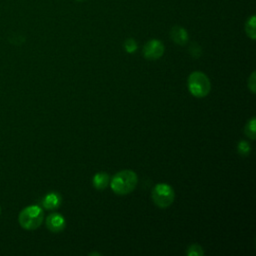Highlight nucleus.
Returning <instances> with one entry per match:
<instances>
[{"mask_svg": "<svg viewBox=\"0 0 256 256\" xmlns=\"http://www.w3.org/2000/svg\"><path fill=\"white\" fill-rule=\"evenodd\" d=\"M138 182L137 175L131 170H122L116 173L111 182V189L118 195H126L131 193Z\"/></svg>", "mask_w": 256, "mask_h": 256, "instance_id": "obj_1", "label": "nucleus"}, {"mask_svg": "<svg viewBox=\"0 0 256 256\" xmlns=\"http://www.w3.org/2000/svg\"><path fill=\"white\" fill-rule=\"evenodd\" d=\"M44 212L38 205H29L21 210L18 215V222L25 230H35L43 222Z\"/></svg>", "mask_w": 256, "mask_h": 256, "instance_id": "obj_2", "label": "nucleus"}, {"mask_svg": "<svg viewBox=\"0 0 256 256\" xmlns=\"http://www.w3.org/2000/svg\"><path fill=\"white\" fill-rule=\"evenodd\" d=\"M187 85L189 92L197 98H203L207 96L211 89L209 78L203 72L200 71L192 72L189 75Z\"/></svg>", "mask_w": 256, "mask_h": 256, "instance_id": "obj_3", "label": "nucleus"}, {"mask_svg": "<svg viewBox=\"0 0 256 256\" xmlns=\"http://www.w3.org/2000/svg\"><path fill=\"white\" fill-rule=\"evenodd\" d=\"M151 196L156 206L165 209L172 204L175 194L170 185L166 183H158L154 186Z\"/></svg>", "mask_w": 256, "mask_h": 256, "instance_id": "obj_4", "label": "nucleus"}, {"mask_svg": "<svg viewBox=\"0 0 256 256\" xmlns=\"http://www.w3.org/2000/svg\"><path fill=\"white\" fill-rule=\"evenodd\" d=\"M164 53V45L160 40L152 39L149 40L144 48H143V55L146 59L149 60H156L159 59Z\"/></svg>", "mask_w": 256, "mask_h": 256, "instance_id": "obj_5", "label": "nucleus"}, {"mask_svg": "<svg viewBox=\"0 0 256 256\" xmlns=\"http://www.w3.org/2000/svg\"><path fill=\"white\" fill-rule=\"evenodd\" d=\"M65 223L64 217L59 213H52L46 218V226L53 233L61 232L65 228Z\"/></svg>", "mask_w": 256, "mask_h": 256, "instance_id": "obj_6", "label": "nucleus"}, {"mask_svg": "<svg viewBox=\"0 0 256 256\" xmlns=\"http://www.w3.org/2000/svg\"><path fill=\"white\" fill-rule=\"evenodd\" d=\"M170 37L174 43L180 46L185 45L189 39L186 29L181 26H173L170 30Z\"/></svg>", "mask_w": 256, "mask_h": 256, "instance_id": "obj_7", "label": "nucleus"}, {"mask_svg": "<svg viewBox=\"0 0 256 256\" xmlns=\"http://www.w3.org/2000/svg\"><path fill=\"white\" fill-rule=\"evenodd\" d=\"M60 203H61V197L56 192H51L47 194L42 200L43 207L48 210L56 209L60 205Z\"/></svg>", "mask_w": 256, "mask_h": 256, "instance_id": "obj_8", "label": "nucleus"}, {"mask_svg": "<svg viewBox=\"0 0 256 256\" xmlns=\"http://www.w3.org/2000/svg\"><path fill=\"white\" fill-rule=\"evenodd\" d=\"M92 183L96 189L102 190L106 188L107 185L109 184V175L105 172H98L94 175L92 179Z\"/></svg>", "mask_w": 256, "mask_h": 256, "instance_id": "obj_9", "label": "nucleus"}, {"mask_svg": "<svg viewBox=\"0 0 256 256\" xmlns=\"http://www.w3.org/2000/svg\"><path fill=\"white\" fill-rule=\"evenodd\" d=\"M255 22H256V17L252 15L250 18L247 19L246 24H245V31L246 34L249 38L254 40L256 38V32H255Z\"/></svg>", "mask_w": 256, "mask_h": 256, "instance_id": "obj_10", "label": "nucleus"}, {"mask_svg": "<svg viewBox=\"0 0 256 256\" xmlns=\"http://www.w3.org/2000/svg\"><path fill=\"white\" fill-rule=\"evenodd\" d=\"M255 132H256V128H255V117H252L246 124L245 126V134L252 140L255 139Z\"/></svg>", "mask_w": 256, "mask_h": 256, "instance_id": "obj_11", "label": "nucleus"}, {"mask_svg": "<svg viewBox=\"0 0 256 256\" xmlns=\"http://www.w3.org/2000/svg\"><path fill=\"white\" fill-rule=\"evenodd\" d=\"M186 254L188 256H202L204 254V252H203V249L200 245L192 244L187 248Z\"/></svg>", "mask_w": 256, "mask_h": 256, "instance_id": "obj_12", "label": "nucleus"}, {"mask_svg": "<svg viewBox=\"0 0 256 256\" xmlns=\"http://www.w3.org/2000/svg\"><path fill=\"white\" fill-rule=\"evenodd\" d=\"M237 150H238V153L242 156H246L250 153L251 151V147L250 145L246 142V141H240L237 145Z\"/></svg>", "mask_w": 256, "mask_h": 256, "instance_id": "obj_13", "label": "nucleus"}, {"mask_svg": "<svg viewBox=\"0 0 256 256\" xmlns=\"http://www.w3.org/2000/svg\"><path fill=\"white\" fill-rule=\"evenodd\" d=\"M124 48H125V51L128 52V53H133L137 50V43L134 39L132 38H129L127 39L125 42H124Z\"/></svg>", "mask_w": 256, "mask_h": 256, "instance_id": "obj_14", "label": "nucleus"}, {"mask_svg": "<svg viewBox=\"0 0 256 256\" xmlns=\"http://www.w3.org/2000/svg\"><path fill=\"white\" fill-rule=\"evenodd\" d=\"M189 52H190V54H191L193 57L198 58V57H200L201 54H202V49H201V47H200L197 43H193V44L190 46V48H189Z\"/></svg>", "mask_w": 256, "mask_h": 256, "instance_id": "obj_15", "label": "nucleus"}, {"mask_svg": "<svg viewBox=\"0 0 256 256\" xmlns=\"http://www.w3.org/2000/svg\"><path fill=\"white\" fill-rule=\"evenodd\" d=\"M248 88L254 94L256 92V80H255V72H252L248 79Z\"/></svg>", "mask_w": 256, "mask_h": 256, "instance_id": "obj_16", "label": "nucleus"}, {"mask_svg": "<svg viewBox=\"0 0 256 256\" xmlns=\"http://www.w3.org/2000/svg\"><path fill=\"white\" fill-rule=\"evenodd\" d=\"M77 1H84V0H77Z\"/></svg>", "mask_w": 256, "mask_h": 256, "instance_id": "obj_17", "label": "nucleus"}, {"mask_svg": "<svg viewBox=\"0 0 256 256\" xmlns=\"http://www.w3.org/2000/svg\"><path fill=\"white\" fill-rule=\"evenodd\" d=\"M0 213H1V207H0Z\"/></svg>", "mask_w": 256, "mask_h": 256, "instance_id": "obj_18", "label": "nucleus"}]
</instances>
